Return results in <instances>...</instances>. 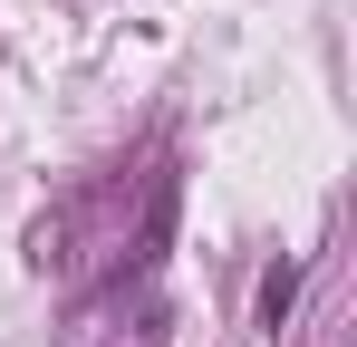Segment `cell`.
<instances>
[{
  "mask_svg": "<svg viewBox=\"0 0 357 347\" xmlns=\"http://www.w3.org/2000/svg\"><path fill=\"white\" fill-rule=\"evenodd\" d=\"M174 203H183V183L165 174V183H155V203H145V231H135V270H155V261H165V241H174Z\"/></svg>",
  "mask_w": 357,
  "mask_h": 347,
  "instance_id": "6da1fadb",
  "label": "cell"
},
{
  "mask_svg": "<svg viewBox=\"0 0 357 347\" xmlns=\"http://www.w3.org/2000/svg\"><path fill=\"white\" fill-rule=\"evenodd\" d=\"M299 299V261H271V280H261V328H280Z\"/></svg>",
  "mask_w": 357,
  "mask_h": 347,
  "instance_id": "7a4b0ae2",
  "label": "cell"
}]
</instances>
